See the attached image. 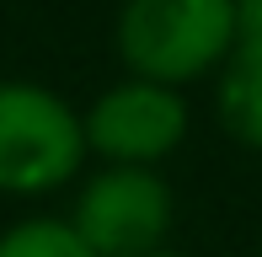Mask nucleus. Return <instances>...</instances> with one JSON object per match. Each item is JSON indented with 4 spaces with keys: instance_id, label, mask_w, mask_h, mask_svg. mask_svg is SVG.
I'll return each instance as SVG.
<instances>
[{
    "instance_id": "8",
    "label": "nucleus",
    "mask_w": 262,
    "mask_h": 257,
    "mask_svg": "<svg viewBox=\"0 0 262 257\" xmlns=\"http://www.w3.org/2000/svg\"><path fill=\"white\" fill-rule=\"evenodd\" d=\"M150 257H187V252H177V247H161V252H150Z\"/></svg>"
},
{
    "instance_id": "5",
    "label": "nucleus",
    "mask_w": 262,
    "mask_h": 257,
    "mask_svg": "<svg viewBox=\"0 0 262 257\" xmlns=\"http://www.w3.org/2000/svg\"><path fill=\"white\" fill-rule=\"evenodd\" d=\"M214 108L230 139L262 150V38L241 32L230 49V59L214 75Z\"/></svg>"
},
{
    "instance_id": "7",
    "label": "nucleus",
    "mask_w": 262,
    "mask_h": 257,
    "mask_svg": "<svg viewBox=\"0 0 262 257\" xmlns=\"http://www.w3.org/2000/svg\"><path fill=\"white\" fill-rule=\"evenodd\" d=\"M241 32H257L262 38V0H241Z\"/></svg>"
},
{
    "instance_id": "2",
    "label": "nucleus",
    "mask_w": 262,
    "mask_h": 257,
    "mask_svg": "<svg viewBox=\"0 0 262 257\" xmlns=\"http://www.w3.org/2000/svg\"><path fill=\"white\" fill-rule=\"evenodd\" d=\"M86 123L64 91L32 75H0V193L43 198L80 177Z\"/></svg>"
},
{
    "instance_id": "1",
    "label": "nucleus",
    "mask_w": 262,
    "mask_h": 257,
    "mask_svg": "<svg viewBox=\"0 0 262 257\" xmlns=\"http://www.w3.org/2000/svg\"><path fill=\"white\" fill-rule=\"evenodd\" d=\"M241 38V0H123L113 49L128 75L156 86H193L220 75Z\"/></svg>"
},
{
    "instance_id": "4",
    "label": "nucleus",
    "mask_w": 262,
    "mask_h": 257,
    "mask_svg": "<svg viewBox=\"0 0 262 257\" xmlns=\"http://www.w3.org/2000/svg\"><path fill=\"white\" fill-rule=\"evenodd\" d=\"M80 123H86V150L102 156V166H161L187 139L193 113L177 86L123 75L91 97Z\"/></svg>"
},
{
    "instance_id": "3",
    "label": "nucleus",
    "mask_w": 262,
    "mask_h": 257,
    "mask_svg": "<svg viewBox=\"0 0 262 257\" xmlns=\"http://www.w3.org/2000/svg\"><path fill=\"white\" fill-rule=\"evenodd\" d=\"M64 220L97 257H150L171 236L177 198L161 166H97L80 177Z\"/></svg>"
},
{
    "instance_id": "6",
    "label": "nucleus",
    "mask_w": 262,
    "mask_h": 257,
    "mask_svg": "<svg viewBox=\"0 0 262 257\" xmlns=\"http://www.w3.org/2000/svg\"><path fill=\"white\" fill-rule=\"evenodd\" d=\"M0 257H97L64 215H21L0 230Z\"/></svg>"
}]
</instances>
